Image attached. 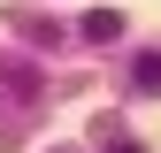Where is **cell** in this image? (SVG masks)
<instances>
[{
  "label": "cell",
  "instance_id": "cell-1",
  "mask_svg": "<svg viewBox=\"0 0 161 153\" xmlns=\"http://www.w3.org/2000/svg\"><path fill=\"white\" fill-rule=\"evenodd\" d=\"M85 38H92V46H115V38H123V15H115V8H92L85 15Z\"/></svg>",
  "mask_w": 161,
  "mask_h": 153
},
{
  "label": "cell",
  "instance_id": "cell-2",
  "mask_svg": "<svg viewBox=\"0 0 161 153\" xmlns=\"http://www.w3.org/2000/svg\"><path fill=\"white\" fill-rule=\"evenodd\" d=\"M130 84L138 92H161V54H138V61H130Z\"/></svg>",
  "mask_w": 161,
  "mask_h": 153
},
{
  "label": "cell",
  "instance_id": "cell-3",
  "mask_svg": "<svg viewBox=\"0 0 161 153\" xmlns=\"http://www.w3.org/2000/svg\"><path fill=\"white\" fill-rule=\"evenodd\" d=\"M108 153H138V145H108Z\"/></svg>",
  "mask_w": 161,
  "mask_h": 153
}]
</instances>
